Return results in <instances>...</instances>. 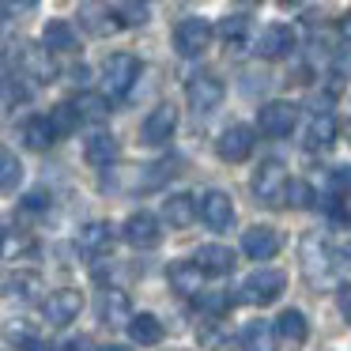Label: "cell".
Returning <instances> with one entry per match:
<instances>
[{
    "mask_svg": "<svg viewBox=\"0 0 351 351\" xmlns=\"http://www.w3.org/2000/svg\"><path fill=\"white\" fill-rule=\"evenodd\" d=\"M298 261H302L306 280L317 283V280H325V276L332 272L336 253H332V245H328V238H325V234L310 230V234H302V242H298Z\"/></svg>",
    "mask_w": 351,
    "mask_h": 351,
    "instance_id": "1",
    "label": "cell"
},
{
    "mask_svg": "<svg viewBox=\"0 0 351 351\" xmlns=\"http://www.w3.org/2000/svg\"><path fill=\"white\" fill-rule=\"evenodd\" d=\"M287 287V276L280 268H257L253 276H245L242 283V302H253V306H272L276 298L283 295Z\"/></svg>",
    "mask_w": 351,
    "mask_h": 351,
    "instance_id": "2",
    "label": "cell"
},
{
    "mask_svg": "<svg viewBox=\"0 0 351 351\" xmlns=\"http://www.w3.org/2000/svg\"><path fill=\"white\" fill-rule=\"evenodd\" d=\"M136 80H140V61L132 53L106 57V64H102V87H106V95H129Z\"/></svg>",
    "mask_w": 351,
    "mask_h": 351,
    "instance_id": "3",
    "label": "cell"
},
{
    "mask_svg": "<svg viewBox=\"0 0 351 351\" xmlns=\"http://www.w3.org/2000/svg\"><path fill=\"white\" fill-rule=\"evenodd\" d=\"M287 170H283L280 159H265L257 170H253V193H257V200H265V204H283V189H287Z\"/></svg>",
    "mask_w": 351,
    "mask_h": 351,
    "instance_id": "4",
    "label": "cell"
},
{
    "mask_svg": "<svg viewBox=\"0 0 351 351\" xmlns=\"http://www.w3.org/2000/svg\"><path fill=\"white\" fill-rule=\"evenodd\" d=\"M212 38H215L212 23H208V19H197V16L182 19V23L174 27V49L182 57H200L212 46Z\"/></svg>",
    "mask_w": 351,
    "mask_h": 351,
    "instance_id": "5",
    "label": "cell"
},
{
    "mask_svg": "<svg viewBox=\"0 0 351 351\" xmlns=\"http://www.w3.org/2000/svg\"><path fill=\"white\" fill-rule=\"evenodd\" d=\"M223 95H227V87H223V80L212 76V72L193 76L189 84H185V99H189L193 114H212V110H219Z\"/></svg>",
    "mask_w": 351,
    "mask_h": 351,
    "instance_id": "6",
    "label": "cell"
},
{
    "mask_svg": "<svg viewBox=\"0 0 351 351\" xmlns=\"http://www.w3.org/2000/svg\"><path fill=\"white\" fill-rule=\"evenodd\" d=\"M257 53L261 57H268V61H280V57H291L295 53V46H298V34H295V27L291 23H272V27H265V31L257 34Z\"/></svg>",
    "mask_w": 351,
    "mask_h": 351,
    "instance_id": "7",
    "label": "cell"
},
{
    "mask_svg": "<svg viewBox=\"0 0 351 351\" xmlns=\"http://www.w3.org/2000/svg\"><path fill=\"white\" fill-rule=\"evenodd\" d=\"M298 121V110L291 106V102H265V106L257 110V129L265 132V136H291V129H295Z\"/></svg>",
    "mask_w": 351,
    "mask_h": 351,
    "instance_id": "8",
    "label": "cell"
},
{
    "mask_svg": "<svg viewBox=\"0 0 351 351\" xmlns=\"http://www.w3.org/2000/svg\"><path fill=\"white\" fill-rule=\"evenodd\" d=\"M121 234H125V242H129L132 250H155L159 238H162V227H159V219H155L152 212H132L129 219H125Z\"/></svg>",
    "mask_w": 351,
    "mask_h": 351,
    "instance_id": "9",
    "label": "cell"
},
{
    "mask_svg": "<svg viewBox=\"0 0 351 351\" xmlns=\"http://www.w3.org/2000/svg\"><path fill=\"white\" fill-rule=\"evenodd\" d=\"M197 215L212 230H227L230 223H234V200H230V193H223V189H208L204 197H200V204H197Z\"/></svg>",
    "mask_w": 351,
    "mask_h": 351,
    "instance_id": "10",
    "label": "cell"
},
{
    "mask_svg": "<svg viewBox=\"0 0 351 351\" xmlns=\"http://www.w3.org/2000/svg\"><path fill=\"white\" fill-rule=\"evenodd\" d=\"M80 310H84V295L76 287H61L42 302V313H46L49 325H69V321L80 317Z\"/></svg>",
    "mask_w": 351,
    "mask_h": 351,
    "instance_id": "11",
    "label": "cell"
},
{
    "mask_svg": "<svg viewBox=\"0 0 351 351\" xmlns=\"http://www.w3.org/2000/svg\"><path fill=\"white\" fill-rule=\"evenodd\" d=\"M253 129L250 125H230V129H223V136H219V159L223 162H245L253 155Z\"/></svg>",
    "mask_w": 351,
    "mask_h": 351,
    "instance_id": "12",
    "label": "cell"
},
{
    "mask_svg": "<svg viewBox=\"0 0 351 351\" xmlns=\"http://www.w3.org/2000/svg\"><path fill=\"white\" fill-rule=\"evenodd\" d=\"M242 253L250 261H272L276 253H280V230L276 227H265V223H257V227H250L242 234Z\"/></svg>",
    "mask_w": 351,
    "mask_h": 351,
    "instance_id": "13",
    "label": "cell"
},
{
    "mask_svg": "<svg viewBox=\"0 0 351 351\" xmlns=\"http://www.w3.org/2000/svg\"><path fill=\"white\" fill-rule=\"evenodd\" d=\"M174 129H178V110L170 106V102H159V106L144 117L140 136H144V144H167V140L174 136Z\"/></svg>",
    "mask_w": 351,
    "mask_h": 351,
    "instance_id": "14",
    "label": "cell"
},
{
    "mask_svg": "<svg viewBox=\"0 0 351 351\" xmlns=\"http://www.w3.org/2000/svg\"><path fill=\"white\" fill-rule=\"evenodd\" d=\"M193 265L200 268V276H227L230 268H234V253L219 242H208L193 253Z\"/></svg>",
    "mask_w": 351,
    "mask_h": 351,
    "instance_id": "15",
    "label": "cell"
},
{
    "mask_svg": "<svg viewBox=\"0 0 351 351\" xmlns=\"http://www.w3.org/2000/svg\"><path fill=\"white\" fill-rule=\"evenodd\" d=\"M117 155H121V144H117L110 132H91V136L84 140V159L91 162V167H99V170L114 167Z\"/></svg>",
    "mask_w": 351,
    "mask_h": 351,
    "instance_id": "16",
    "label": "cell"
},
{
    "mask_svg": "<svg viewBox=\"0 0 351 351\" xmlns=\"http://www.w3.org/2000/svg\"><path fill=\"white\" fill-rule=\"evenodd\" d=\"M272 328H276V340H287L291 348H302L306 343V336H310V321H306V313L302 310H283L280 317L272 321Z\"/></svg>",
    "mask_w": 351,
    "mask_h": 351,
    "instance_id": "17",
    "label": "cell"
},
{
    "mask_svg": "<svg viewBox=\"0 0 351 351\" xmlns=\"http://www.w3.org/2000/svg\"><path fill=\"white\" fill-rule=\"evenodd\" d=\"M125 328H129V340L140 343V348H155V343H162V336H167V328H162V321L155 317V313H132Z\"/></svg>",
    "mask_w": 351,
    "mask_h": 351,
    "instance_id": "18",
    "label": "cell"
},
{
    "mask_svg": "<svg viewBox=\"0 0 351 351\" xmlns=\"http://www.w3.org/2000/svg\"><path fill=\"white\" fill-rule=\"evenodd\" d=\"M162 219L178 230L193 227V219H197V197H189V193H170L162 200Z\"/></svg>",
    "mask_w": 351,
    "mask_h": 351,
    "instance_id": "19",
    "label": "cell"
},
{
    "mask_svg": "<svg viewBox=\"0 0 351 351\" xmlns=\"http://www.w3.org/2000/svg\"><path fill=\"white\" fill-rule=\"evenodd\" d=\"M99 317L106 321V325H129L132 317V306H129V295L117 287H106L99 295Z\"/></svg>",
    "mask_w": 351,
    "mask_h": 351,
    "instance_id": "20",
    "label": "cell"
},
{
    "mask_svg": "<svg viewBox=\"0 0 351 351\" xmlns=\"http://www.w3.org/2000/svg\"><path fill=\"white\" fill-rule=\"evenodd\" d=\"M42 49L46 53H72L76 49V31H72L69 19H49L42 27Z\"/></svg>",
    "mask_w": 351,
    "mask_h": 351,
    "instance_id": "21",
    "label": "cell"
},
{
    "mask_svg": "<svg viewBox=\"0 0 351 351\" xmlns=\"http://www.w3.org/2000/svg\"><path fill=\"white\" fill-rule=\"evenodd\" d=\"M170 287H174L178 295H200L204 276H200V268L193 265V261H178V265H170Z\"/></svg>",
    "mask_w": 351,
    "mask_h": 351,
    "instance_id": "22",
    "label": "cell"
},
{
    "mask_svg": "<svg viewBox=\"0 0 351 351\" xmlns=\"http://www.w3.org/2000/svg\"><path fill=\"white\" fill-rule=\"evenodd\" d=\"M276 328L272 321H250L242 328V351H276Z\"/></svg>",
    "mask_w": 351,
    "mask_h": 351,
    "instance_id": "23",
    "label": "cell"
},
{
    "mask_svg": "<svg viewBox=\"0 0 351 351\" xmlns=\"http://www.w3.org/2000/svg\"><path fill=\"white\" fill-rule=\"evenodd\" d=\"M23 144L31 147V152H46V147L57 144V132H53V125H49V117H27Z\"/></svg>",
    "mask_w": 351,
    "mask_h": 351,
    "instance_id": "24",
    "label": "cell"
},
{
    "mask_svg": "<svg viewBox=\"0 0 351 351\" xmlns=\"http://www.w3.org/2000/svg\"><path fill=\"white\" fill-rule=\"evenodd\" d=\"M80 245H84L87 253H106L110 245H114V227H110L106 219L87 223V227L80 230Z\"/></svg>",
    "mask_w": 351,
    "mask_h": 351,
    "instance_id": "25",
    "label": "cell"
},
{
    "mask_svg": "<svg viewBox=\"0 0 351 351\" xmlns=\"http://www.w3.org/2000/svg\"><path fill=\"white\" fill-rule=\"evenodd\" d=\"M80 23H84L91 34H114V31H117L114 12H110V8H99V4H84V8H80Z\"/></svg>",
    "mask_w": 351,
    "mask_h": 351,
    "instance_id": "26",
    "label": "cell"
},
{
    "mask_svg": "<svg viewBox=\"0 0 351 351\" xmlns=\"http://www.w3.org/2000/svg\"><path fill=\"white\" fill-rule=\"evenodd\" d=\"M69 106L76 110V117H80V121H102V117L110 114V102L102 99V95H91V91L76 95V99H72Z\"/></svg>",
    "mask_w": 351,
    "mask_h": 351,
    "instance_id": "27",
    "label": "cell"
},
{
    "mask_svg": "<svg viewBox=\"0 0 351 351\" xmlns=\"http://www.w3.org/2000/svg\"><path fill=\"white\" fill-rule=\"evenodd\" d=\"M19 182H23V162H19V155L12 147H0V193L19 189Z\"/></svg>",
    "mask_w": 351,
    "mask_h": 351,
    "instance_id": "28",
    "label": "cell"
},
{
    "mask_svg": "<svg viewBox=\"0 0 351 351\" xmlns=\"http://www.w3.org/2000/svg\"><path fill=\"white\" fill-rule=\"evenodd\" d=\"M215 34H219V38L227 42L230 49H242V46H245V34H250V16H245V12H234V16L223 19Z\"/></svg>",
    "mask_w": 351,
    "mask_h": 351,
    "instance_id": "29",
    "label": "cell"
},
{
    "mask_svg": "<svg viewBox=\"0 0 351 351\" xmlns=\"http://www.w3.org/2000/svg\"><path fill=\"white\" fill-rule=\"evenodd\" d=\"M336 140V117L332 114H313L310 132H306V144L310 147H328Z\"/></svg>",
    "mask_w": 351,
    "mask_h": 351,
    "instance_id": "30",
    "label": "cell"
},
{
    "mask_svg": "<svg viewBox=\"0 0 351 351\" xmlns=\"http://www.w3.org/2000/svg\"><path fill=\"white\" fill-rule=\"evenodd\" d=\"M114 19L117 27H144L147 19H152V8L147 4H136V0H125V4H114Z\"/></svg>",
    "mask_w": 351,
    "mask_h": 351,
    "instance_id": "31",
    "label": "cell"
},
{
    "mask_svg": "<svg viewBox=\"0 0 351 351\" xmlns=\"http://www.w3.org/2000/svg\"><path fill=\"white\" fill-rule=\"evenodd\" d=\"M23 64H27V72H31L38 84H49V76H53V61H49L46 49H27V53H23Z\"/></svg>",
    "mask_w": 351,
    "mask_h": 351,
    "instance_id": "32",
    "label": "cell"
},
{
    "mask_svg": "<svg viewBox=\"0 0 351 351\" xmlns=\"http://www.w3.org/2000/svg\"><path fill=\"white\" fill-rule=\"evenodd\" d=\"M283 200H287L291 208H313L317 204V197H313V189H310V182H287V189H283Z\"/></svg>",
    "mask_w": 351,
    "mask_h": 351,
    "instance_id": "33",
    "label": "cell"
},
{
    "mask_svg": "<svg viewBox=\"0 0 351 351\" xmlns=\"http://www.w3.org/2000/svg\"><path fill=\"white\" fill-rule=\"evenodd\" d=\"M8 287H12V295H16V298H23V302H27V298H38L42 280L34 272H19V276H12V280H8Z\"/></svg>",
    "mask_w": 351,
    "mask_h": 351,
    "instance_id": "34",
    "label": "cell"
},
{
    "mask_svg": "<svg viewBox=\"0 0 351 351\" xmlns=\"http://www.w3.org/2000/svg\"><path fill=\"white\" fill-rule=\"evenodd\" d=\"M49 125H53V132L61 136V132H72V129H76L80 117H76V110H72L69 102H61V106H57L53 114H49Z\"/></svg>",
    "mask_w": 351,
    "mask_h": 351,
    "instance_id": "35",
    "label": "cell"
},
{
    "mask_svg": "<svg viewBox=\"0 0 351 351\" xmlns=\"http://www.w3.org/2000/svg\"><path fill=\"white\" fill-rule=\"evenodd\" d=\"M4 340H12V343H31V340H34V328L27 325V321H8V325H4Z\"/></svg>",
    "mask_w": 351,
    "mask_h": 351,
    "instance_id": "36",
    "label": "cell"
},
{
    "mask_svg": "<svg viewBox=\"0 0 351 351\" xmlns=\"http://www.w3.org/2000/svg\"><path fill=\"white\" fill-rule=\"evenodd\" d=\"M328 219H332V227L351 230V208H343L340 200H328Z\"/></svg>",
    "mask_w": 351,
    "mask_h": 351,
    "instance_id": "37",
    "label": "cell"
},
{
    "mask_svg": "<svg viewBox=\"0 0 351 351\" xmlns=\"http://www.w3.org/2000/svg\"><path fill=\"white\" fill-rule=\"evenodd\" d=\"M200 306L212 310V313H219V310H227V306H234V298L230 295H200Z\"/></svg>",
    "mask_w": 351,
    "mask_h": 351,
    "instance_id": "38",
    "label": "cell"
},
{
    "mask_svg": "<svg viewBox=\"0 0 351 351\" xmlns=\"http://www.w3.org/2000/svg\"><path fill=\"white\" fill-rule=\"evenodd\" d=\"M336 310H340L343 321H351V283H343V287L336 291Z\"/></svg>",
    "mask_w": 351,
    "mask_h": 351,
    "instance_id": "39",
    "label": "cell"
},
{
    "mask_svg": "<svg viewBox=\"0 0 351 351\" xmlns=\"http://www.w3.org/2000/svg\"><path fill=\"white\" fill-rule=\"evenodd\" d=\"M27 208H31V212H42V208H46V193H31V197H27Z\"/></svg>",
    "mask_w": 351,
    "mask_h": 351,
    "instance_id": "40",
    "label": "cell"
},
{
    "mask_svg": "<svg viewBox=\"0 0 351 351\" xmlns=\"http://www.w3.org/2000/svg\"><path fill=\"white\" fill-rule=\"evenodd\" d=\"M340 34H343V38H348V42H351V12H348V16H343V19H340Z\"/></svg>",
    "mask_w": 351,
    "mask_h": 351,
    "instance_id": "41",
    "label": "cell"
},
{
    "mask_svg": "<svg viewBox=\"0 0 351 351\" xmlns=\"http://www.w3.org/2000/svg\"><path fill=\"white\" fill-rule=\"evenodd\" d=\"M23 351H49V348L42 340H31V343H23Z\"/></svg>",
    "mask_w": 351,
    "mask_h": 351,
    "instance_id": "42",
    "label": "cell"
},
{
    "mask_svg": "<svg viewBox=\"0 0 351 351\" xmlns=\"http://www.w3.org/2000/svg\"><path fill=\"white\" fill-rule=\"evenodd\" d=\"M343 189L351 193V170H343Z\"/></svg>",
    "mask_w": 351,
    "mask_h": 351,
    "instance_id": "43",
    "label": "cell"
},
{
    "mask_svg": "<svg viewBox=\"0 0 351 351\" xmlns=\"http://www.w3.org/2000/svg\"><path fill=\"white\" fill-rule=\"evenodd\" d=\"M99 351H125L121 343H110V348H99Z\"/></svg>",
    "mask_w": 351,
    "mask_h": 351,
    "instance_id": "44",
    "label": "cell"
},
{
    "mask_svg": "<svg viewBox=\"0 0 351 351\" xmlns=\"http://www.w3.org/2000/svg\"><path fill=\"white\" fill-rule=\"evenodd\" d=\"M348 140H351V125H348Z\"/></svg>",
    "mask_w": 351,
    "mask_h": 351,
    "instance_id": "45",
    "label": "cell"
},
{
    "mask_svg": "<svg viewBox=\"0 0 351 351\" xmlns=\"http://www.w3.org/2000/svg\"><path fill=\"white\" fill-rule=\"evenodd\" d=\"M348 257H351V245H348Z\"/></svg>",
    "mask_w": 351,
    "mask_h": 351,
    "instance_id": "46",
    "label": "cell"
},
{
    "mask_svg": "<svg viewBox=\"0 0 351 351\" xmlns=\"http://www.w3.org/2000/svg\"><path fill=\"white\" fill-rule=\"evenodd\" d=\"M0 234H4V230H0Z\"/></svg>",
    "mask_w": 351,
    "mask_h": 351,
    "instance_id": "47",
    "label": "cell"
}]
</instances>
